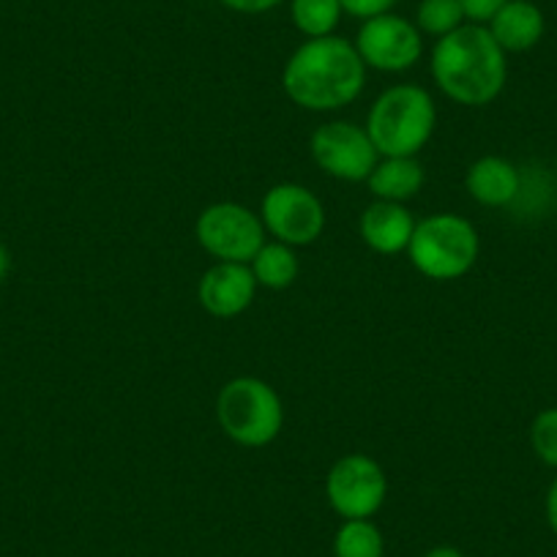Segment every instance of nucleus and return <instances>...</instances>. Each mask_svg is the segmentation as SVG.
Masks as SVG:
<instances>
[{
    "label": "nucleus",
    "instance_id": "f257e3e1",
    "mask_svg": "<svg viewBox=\"0 0 557 557\" xmlns=\"http://www.w3.org/2000/svg\"><path fill=\"white\" fill-rule=\"evenodd\" d=\"M367 85V63L342 36L307 39L285 63L282 88L309 112H336L352 104Z\"/></svg>",
    "mask_w": 557,
    "mask_h": 557
},
{
    "label": "nucleus",
    "instance_id": "f03ea898",
    "mask_svg": "<svg viewBox=\"0 0 557 557\" xmlns=\"http://www.w3.org/2000/svg\"><path fill=\"white\" fill-rule=\"evenodd\" d=\"M432 77L457 104L486 107L506 88V52L492 39L486 25L465 23L437 39L432 50Z\"/></svg>",
    "mask_w": 557,
    "mask_h": 557
},
{
    "label": "nucleus",
    "instance_id": "7ed1b4c3",
    "mask_svg": "<svg viewBox=\"0 0 557 557\" xmlns=\"http://www.w3.org/2000/svg\"><path fill=\"white\" fill-rule=\"evenodd\" d=\"M435 126L437 107L430 90L399 83L372 101L363 128L380 157H418L435 134Z\"/></svg>",
    "mask_w": 557,
    "mask_h": 557
},
{
    "label": "nucleus",
    "instance_id": "20e7f679",
    "mask_svg": "<svg viewBox=\"0 0 557 557\" xmlns=\"http://www.w3.org/2000/svg\"><path fill=\"white\" fill-rule=\"evenodd\" d=\"M481 251L473 222L457 213H435L412 230L407 257L421 276L432 282H454L470 273Z\"/></svg>",
    "mask_w": 557,
    "mask_h": 557
},
{
    "label": "nucleus",
    "instance_id": "39448f33",
    "mask_svg": "<svg viewBox=\"0 0 557 557\" xmlns=\"http://www.w3.org/2000/svg\"><path fill=\"white\" fill-rule=\"evenodd\" d=\"M216 421L244 448L271 446L285 426V405L260 377H235L216 396Z\"/></svg>",
    "mask_w": 557,
    "mask_h": 557
},
{
    "label": "nucleus",
    "instance_id": "423d86ee",
    "mask_svg": "<svg viewBox=\"0 0 557 557\" xmlns=\"http://www.w3.org/2000/svg\"><path fill=\"white\" fill-rule=\"evenodd\" d=\"M197 240L216 262H246L249 265L265 244L260 213L240 202H213L197 216Z\"/></svg>",
    "mask_w": 557,
    "mask_h": 557
},
{
    "label": "nucleus",
    "instance_id": "0eeeda50",
    "mask_svg": "<svg viewBox=\"0 0 557 557\" xmlns=\"http://www.w3.org/2000/svg\"><path fill=\"white\" fill-rule=\"evenodd\" d=\"M262 227L273 240L287 246H309L323 235L325 208L312 189L301 184H276L260 206Z\"/></svg>",
    "mask_w": 557,
    "mask_h": 557
},
{
    "label": "nucleus",
    "instance_id": "6e6552de",
    "mask_svg": "<svg viewBox=\"0 0 557 557\" xmlns=\"http://www.w3.org/2000/svg\"><path fill=\"white\" fill-rule=\"evenodd\" d=\"M325 497L342 519H372L388 497V475L377 459L347 454L325 475Z\"/></svg>",
    "mask_w": 557,
    "mask_h": 557
},
{
    "label": "nucleus",
    "instance_id": "1a4fd4ad",
    "mask_svg": "<svg viewBox=\"0 0 557 557\" xmlns=\"http://www.w3.org/2000/svg\"><path fill=\"white\" fill-rule=\"evenodd\" d=\"M314 164L325 175L347 184H361L372 175L374 164L380 162V153L369 139L367 128L350 121H329L314 128L309 139Z\"/></svg>",
    "mask_w": 557,
    "mask_h": 557
},
{
    "label": "nucleus",
    "instance_id": "9d476101",
    "mask_svg": "<svg viewBox=\"0 0 557 557\" xmlns=\"http://www.w3.org/2000/svg\"><path fill=\"white\" fill-rule=\"evenodd\" d=\"M352 45L367 69L385 74L407 72L424 55V34L416 28V23L394 12L363 20Z\"/></svg>",
    "mask_w": 557,
    "mask_h": 557
},
{
    "label": "nucleus",
    "instance_id": "9b49d317",
    "mask_svg": "<svg viewBox=\"0 0 557 557\" xmlns=\"http://www.w3.org/2000/svg\"><path fill=\"white\" fill-rule=\"evenodd\" d=\"M257 278L246 262H216L200 278L197 296L202 309L213 318H238L257 296Z\"/></svg>",
    "mask_w": 557,
    "mask_h": 557
},
{
    "label": "nucleus",
    "instance_id": "f8f14e48",
    "mask_svg": "<svg viewBox=\"0 0 557 557\" xmlns=\"http://www.w3.org/2000/svg\"><path fill=\"white\" fill-rule=\"evenodd\" d=\"M412 230H416V219L401 202L374 200L372 206L363 208L361 219H358V235L363 244L385 257L407 251Z\"/></svg>",
    "mask_w": 557,
    "mask_h": 557
},
{
    "label": "nucleus",
    "instance_id": "ddd939ff",
    "mask_svg": "<svg viewBox=\"0 0 557 557\" xmlns=\"http://www.w3.org/2000/svg\"><path fill=\"white\" fill-rule=\"evenodd\" d=\"M465 189L479 206L506 208L511 206L522 189L519 170L503 157H481L475 159L465 175Z\"/></svg>",
    "mask_w": 557,
    "mask_h": 557
},
{
    "label": "nucleus",
    "instance_id": "4468645a",
    "mask_svg": "<svg viewBox=\"0 0 557 557\" xmlns=\"http://www.w3.org/2000/svg\"><path fill=\"white\" fill-rule=\"evenodd\" d=\"M486 28L503 52H528L544 36V14L530 0H508Z\"/></svg>",
    "mask_w": 557,
    "mask_h": 557
},
{
    "label": "nucleus",
    "instance_id": "2eb2a0df",
    "mask_svg": "<svg viewBox=\"0 0 557 557\" xmlns=\"http://www.w3.org/2000/svg\"><path fill=\"white\" fill-rule=\"evenodd\" d=\"M424 164L418 162L416 157H380L367 184L377 200L405 206L407 200H412L418 191L424 189Z\"/></svg>",
    "mask_w": 557,
    "mask_h": 557
},
{
    "label": "nucleus",
    "instance_id": "dca6fc26",
    "mask_svg": "<svg viewBox=\"0 0 557 557\" xmlns=\"http://www.w3.org/2000/svg\"><path fill=\"white\" fill-rule=\"evenodd\" d=\"M249 268L260 287H268V290H287L298 278L301 262H298V255L293 246L271 240V244L260 246V251L249 262Z\"/></svg>",
    "mask_w": 557,
    "mask_h": 557
},
{
    "label": "nucleus",
    "instance_id": "f3484780",
    "mask_svg": "<svg viewBox=\"0 0 557 557\" xmlns=\"http://www.w3.org/2000/svg\"><path fill=\"white\" fill-rule=\"evenodd\" d=\"M342 3L339 0H290V20L298 34L307 39H323L334 36L342 23Z\"/></svg>",
    "mask_w": 557,
    "mask_h": 557
},
{
    "label": "nucleus",
    "instance_id": "a211bd4d",
    "mask_svg": "<svg viewBox=\"0 0 557 557\" xmlns=\"http://www.w3.org/2000/svg\"><path fill=\"white\" fill-rule=\"evenodd\" d=\"M385 539L372 519H345L334 535V557H383Z\"/></svg>",
    "mask_w": 557,
    "mask_h": 557
},
{
    "label": "nucleus",
    "instance_id": "6ab92c4d",
    "mask_svg": "<svg viewBox=\"0 0 557 557\" xmlns=\"http://www.w3.org/2000/svg\"><path fill=\"white\" fill-rule=\"evenodd\" d=\"M468 23L459 0H421L416 9V28L426 36H443L454 34L457 28Z\"/></svg>",
    "mask_w": 557,
    "mask_h": 557
},
{
    "label": "nucleus",
    "instance_id": "aec40b11",
    "mask_svg": "<svg viewBox=\"0 0 557 557\" xmlns=\"http://www.w3.org/2000/svg\"><path fill=\"white\" fill-rule=\"evenodd\" d=\"M530 443H533V451L539 454L541 462H546L549 468H557V407L539 412L530 426Z\"/></svg>",
    "mask_w": 557,
    "mask_h": 557
},
{
    "label": "nucleus",
    "instance_id": "412c9836",
    "mask_svg": "<svg viewBox=\"0 0 557 557\" xmlns=\"http://www.w3.org/2000/svg\"><path fill=\"white\" fill-rule=\"evenodd\" d=\"M342 12L356 20H372L380 14H388L396 7V0H339Z\"/></svg>",
    "mask_w": 557,
    "mask_h": 557
},
{
    "label": "nucleus",
    "instance_id": "4be33fe9",
    "mask_svg": "<svg viewBox=\"0 0 557 557\" xmlns=\"http://www.w3.org/2000/svg\"><path fill=\"white\" fill-rule=\"evenodd\" d=\"M462 3L465 20L473 25H486L503 7H506L508 0H459Z\"/></svg>",
    "mask_w": 557,
    "mask_h": 557
},
{
    "label": "nucleus",
    "instance_id": "5701e85b",
    "mask_svg": "<svg viewBox=\"0 0 557 557\" xmlns=\"http://www.w3.org/2000/svg\"><path fill=\"white\" fill-rule=\"evenodd\" d=\"M224 9L238 14H265L273 12L278 3H285V0H219Z\"/></svg>",
    "mask_w": 557,
    "mask_h": 557
},
{
    "label": "nucleus",
    "instance_id": "b1692460",
    "mask_svg": "<svg viewBox=\"0 0 557 557\" xmlns=\"http://www.w3.org/2000/svg\"><path fill=\"white\" fill-rule=\"evenodd\" d=\"M546 519H549V528L555 530L557 535V479L552 481L549 495H546Z\"/></svg>",
    "mask_w": 557,
    "mask_h": 557
},
{
    "label": "nucleus",
    "instance_id": "393cba45",
    "mask_svg": "<svg viewBox=\"0 0 557 557\" xmlns=\"http://www.w3.org/2000/svg\"><path fill=\"white\" fill-rule=\"evenodd\" d=\"M9 271H12V251L7 249V244H0V285L7 282Z\"/></svg>",
    "mask_w": 557,
    "mask_h": 557
},
{
    "label": "nucleus",
    "instance_id": "a878e982",
    "mask_svg": "<svg viewBox=\"0 0 557 557\" xmlns=\"http://www.w3.org/2000/svg\"><path fill=\"white\" fill-rule=\"evenodd\" d=\"M424 557H465V555L457 549V546H446V544H443V546H435V549L426 552Z\"/></svg>",
    "mask_w": 557,
    "mask_h": 557
}]
</instances>
